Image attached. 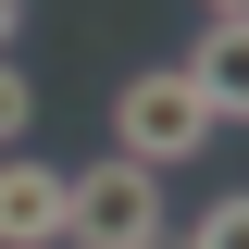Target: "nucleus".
Wrapping results in <instances>:
<instances>
[{
  "label": "nucleus",
  "mask_w": 249,
  "mask_h": 249,
  "mask_svg": "<svg viewBox=\"0 0 249 249\" xmlns=\"http://www.w3.org/2000/svg\"><path fill=\"white\" fill-rule=\"evenodd\" d=\"M224 124H212V100L187 88L175 62H150V75H124L112 88V162H137V175H175V162H199Z\"/></svg>",
  "instance_id": "obj_1"
},
{
  "label": "nucleus",
  "mask_w": 249,
  "mask_h": 249,
  "mask_svg": "<svg viewBox=\"0 0 249 249\" xmlns=\"http://www.w3.org/2000/svg\"><path fill=\"white\" fill-rule=\"evenodd\" d=\"M212 13H237V0H212Z\"/></svg>",
  "instance_id": "obj_7"
},
{
  "label": "nucleus",
  "mask_w": 249,
  "mask_h": 249,
  "mask_svg": "<svg viewBox=\"0 0 249 249\" xmlns=\"http://www.w3.org/2000/svg\"><path fill=\"white\" fill-rule=\"evenodd\" d=\"M62 249H162V175L75 162L62 175Z\"/></svg>",
  "instance_id": "obj_2"
},
{
  "label": "nucleus",
  "mask_w": 249,
  "mask_h": 249,
  "mask_svg": "<svg viewBox=\"0 0 249 249\" xmlns=\"http://www.w3.org/2000/svg\"><path fill=\"white\" fill-rule=\"evenodd\" d=\"M25 124H37V88H25V75H13V62H0V162L25 150Z\"/></svg>",
  "instance_id": "obj_4"
},
{
  "label": "nucleus",
  "mask_w": 249,
  "mask_h": 249,
  "mask_svg": "<svg viewBox=\"0 0 249 249\" xmlns=\"http://www.w3.org/2000/svg\"><path fill=\"white\" fill-rule=\"evenodd\" d=\"M13 37H25V0H0V62H13Z\"/></svg>",
  "instance_id": "obj_6"
},
{
  "label": "nucleus",
  "mask_w": 249,
  "mask_h": 249,
  "mask_svg": "<svg viewBox=\"0 0 249 249\" xmlns=\"http://www.w3.org/2000/svg\"><path fill=\"white\" fill-rule=\"evenodd\" d=\"M0 249H62V162H0Z\"/></svg>",
  "instance_id": "obj_3"
},
{
  "label": "nucleus",
  "mask_w": 249,
  "mask_h": 249,
  "mask_svg": "<svg viewBox=\"0 0 249 249\" xmlns=\"http://www.w3.org/2000/svg\"><path fill=\"white\" fill-rule=\"evenodd\" d=\"M187 249H249V199H212V212H199V237Z\"/></svg>",
  "instance_id": "obj_5"
}]
</instances>
